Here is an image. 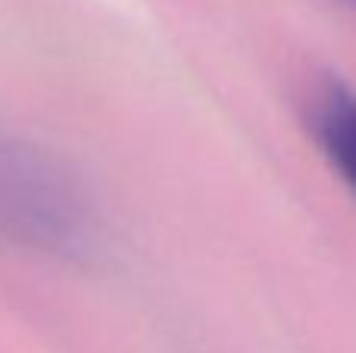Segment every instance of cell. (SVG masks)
I'll return each instance as SVG.
<instances>
[{
    "mask_svg": "<svg viewBox=\"0 0 356 353\" xmlns=\"http://www.w3.org/2000/svg\"><path fill=\"white\" fill-rule=\"evenodd\" d=\"M97 244L85 181L41 144L0 129V247L44 260H79Z\"/></svg>",
    "mask_w": 356,
    "mask_h": 353,
    "instance_id": "6da1fadb",
    "label": "cell"
},
{
    "mask_svg": "<svg viewBox=\"0 0 356 353\" xmlns=\"http://www.w3.org/2000/svg\"><path fill=\"white\" fill-rule=\"evenodd\" d=\"M309 131L356 197V91L344 81H325L309 100Z\"/></svg>",
    "mask_w": 356,
    "mask_h": 353,
    "instance_id": "7a4b0ae2",
    "label": "cell"
},
{
    "mask_svg": "<svg viewBox=\"0 0 356 353\" xmlns=\"http://www.w3.org/2000/svg\"><path fill=\"white\" fill-rule=\"evenodd\" d=\"M334 3H338V6H341V10H344V13H347V16H350V19H353V22H356V0H334Z\"/></svg>",
    "mask_w": 356,
    "mask_h": 353,
    "instance_id": "3957f363",
    "label": "cell"
}]
</instances>
